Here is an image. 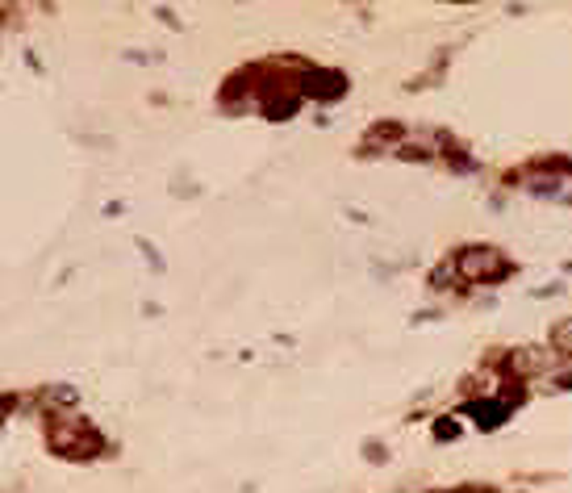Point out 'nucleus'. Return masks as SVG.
Returning <instances> with one entry per match:
<instances>
[{"instance_id": "obj_1", "label": "nucleus", "mask_w": 572, "mask_h": 493, "mask_svg": "<svg viewBox=\"0 0 572 493\" xmlns=\"http://www.w3.org/2000/svg\"><path fill=\"white\" fill-rule=\"evenodd\" d=\"M456 268H460L464 280L489 285V280H502V276L510 272V260H506L502 251H493V247H468V251H460Z\"/></svg>"}, {"instance_id": "obj_2", "label": "nucleus", "mask_w": 572, "mask_h": 493, "mask_svg": "<svg viewBox=\"0 0 572 493\" xmlns=\"http://www.w3.org/2000/svg\"><path fill=\"white\" fill-rule=\"evenodd\" d=\"M510 368L514 372H539V368H547V360H543V351L527 347V351H518V356L510 360Z\"/></svg>"}, {"instance_id": "obj_3", "label": "nucleus", "mask_w": 572, "mask_h": 493, "mask_svg": "<svg viewBox=\"0 0 572 493\" xmlns=\"http://www.w3.org/2000/svg\"><path fill=\"white\" fill-rule=\"evenodd\" d=\"M472 414L481 418V427H497V422H502V414H506V406H502V402H481V406H472Z\"/></svg>"}, {"instance_id": "obj_4", "label": "nucleus", "mask_w": 572, "mask_h": 493, "mask_svg": "<svg viewBox=\"0 0 572 493\" xmlns=\"http://www.w3.org/2000/svg\"><path fill=\"white\" fill-rule=\"evenodd\" d=\"M552 343H556L560 356H572V318L556 326V331H552Z\"/></svg>"}]
</instances>
